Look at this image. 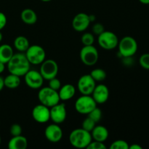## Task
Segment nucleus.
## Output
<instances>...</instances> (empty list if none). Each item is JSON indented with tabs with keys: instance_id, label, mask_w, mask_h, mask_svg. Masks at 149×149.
Wrapping results in <instances>:
<instances>
[{
	"instance_id": "1",
	"label": "nucleus",
	"mask_w": 149,
	"mask_h": 149,
	"mask_svg": "<svg viewBox=\"0 0 149 149\" xmlns=\"http://www.w3.org/2000/svg\"><path fill=\"white\" fill-rule=\"evenodd\" d=\"M10 74L23 77L30 70L31 63L23 52L14 54L7 63Z\"/></svg>"
},
{
	"instance_id": "2",
	"label": "nucleus",
	"mask_w": 149,
	"mask_h": 149,
	"mask_svg": "<svg viewBox=\"0 0 149 149\" xmlns=\"http://www.w3.org/2000/svg\"><path fill=\"white\" fill-rule=\"evenodd\" d=\"M93 141L91 132L83 128H78L71 131L69 135V142L72 146L77 148H87Z\"/></svg>"
},
{
	"instance_id": "3",
	"label": "nucleus",
	"mask_w": 149,
	"mask_h": 149,
	"mask_svg": "<svg viewBox=\"0 0 149 149\" xmlns=\"http://www.w3.org/2000/svg\"><path fill=\"white\" fill-rule=\"evenodd\" d=\"M119 52L122 57L125 58L133 56L138 50V43L135 39L130 36L122 38L118 43Z\"/></svg>"
},
{
	"instance_id": "4",
	"label": "nucleus",
	"mask_w": 149,
	"mask_h": 149,
	"mask_svg": "<svg viewBox=\"0 0 149 149\" xmlns=\"http://www.w3.org/2000/svg\"><path fill=\"white\" fill-rule=\"evenodd\" d=\"M38 99L42 104L51 108L52 106L60 103L59 95L58 91L52 90L49 87H41L38 93Z\"/></svg>"
},
{
	"instance_id": "5",
	"label": "nucleus",
	"mask_w": 149,
	"mask_h": 149,
	"mask_svg": "<svg viewBox=\"0 0 149 149\" xmlns=\"http://www.w3.org/2000/svg\"><path fill=\"white\" fill-rule=\"evenodd\" d=\"M97 103L92 95H81L75 102V109L81 114H88L91 111L97 107Z\"/></svg>"
},
{
	"instance_id": "6",
	"label": "nucleus",
	"mask_w": 149,
	"mask_h": 149,
	"mask_svg": "<svg viewBox=\"0 0 149 149\" xmlns=\"http://www.w3.org/2000/svg\"><path fill=\"white\" fill-rule=\"evenodd\" d=\"M26 58L31 64L39 65L46 58V52L42 47L37 45L29 46L27 50L25 52Z\"/></svg>"
},
{
	"instance_id": "7",
	"label": "nucleus",
	"mask_w": 149,
	"mask_h": 149,
	"mask_svg": "<svg viewBox=\"0 0 149 149\" xmlns=\"http://www.w3.org/2000/svg\"><path fill=\"white\" fill-rule=\"evenodd\" d=\"M79 55L81 62L88 66L95 65L99 58L98 51L93 45L83 47L80 50Z\"/></svg>"
},
{
	"instance_id": "8",
	"label": "nucleus",
	"mask_w": 149,
	"mask_h": 149,
	"mask_svg": "<svg viewBox=\"0 0 149 149\" xmlns=\"http://www.w3.org/2000/svg\"><path fill=\"white\" fill-rule=\"evenodd\" d=\"M98 44L103 49L106 50H111L118 46L119 39L113 32L104 31L102 33L98 35Z\"/></svg>"
},
{
	"instance_id": "9",
	"label": "nucleus",
	"mask_w": 149,
	"mask_h": 149,
	"mask_svg": "<svg viewBox=\"0 0 149 149\" xmlns=\"http://www.w3.org/2000/svg\"><path fill=\"white\" fill-rule=\"evenodd\" d=\"M58 69L59 68L56 61L52 59H48L45 60L41 63L39 72L43 77L44 79L49 81L51 79L57 77L58 74Z\"/></svg>"
},
{
	"instance_id": "10",
	"label": "nucleus",
	"mask_w": 149,
	"mask_h": 149,
	"mask_svg": "<svg viewBox=\"0 0 149 149\" xmlns=\"http://www.w3.org/2000/svg\"><path fill=\"white\" fill-rule=\"evenodd\" d=\"M96 86V81L93 79L90 74L83 75L79 79L77 88L81 95H91Z\"/></svg>"
},
{
	"instance_id": "11",
	"label": "nucleus",
	"mask_w": 149,
	"mask_h": 149,
	"mask_svg": "<svg viewBox=\"0 0 149 149\" xmlns=\"http://www.w3.org/2000/svg\"><path fill=\"white\" fill-rule=\"evenodd\" d=\"M23 77L25 83L30 88L37 90L40 89L43 85L45 79L39 71L36 70H29Z\"/></svg>"
},
{
	"instance_id": "12",
	"label": "nucleus",
	"mask_w": 149,
	"mask_h": 149,
	"mask_svg": "<svg viewBox=\"0 0 149 149\" xmlns=\"http://www.w3.org/2000/svg\"><path fill=\"white\" fill-rule=\"evenodd\" d=\"M31 114L33 119L38 123L45 124L50 120L49 108L42 103L33 108Z\"/></svg>"
},
{
	"instance_id": "13",
	"label": "nucleus",
	"mask_w": 149,
	"mask_h": 149,
	"mask_svg": "<svg viewBox=\"0 0 149 149\" xmlns=\"http://www.w3.org/2000/svg\"><path fill=\"white\" fill-rule=\"evenodd\" d=\"M50 111V119L53 123L59 124L65 122L67 116V111L65 105L64 103H58L49 108Z\"/></svg>"
},
{
	"instance_id": "14",
	"label": "nucleus",
	"mask_w": 149,
	"mask_h": 149,
	"mask_svg": "<svg viewBox=\"0 0 149 149\" xmlns=\"http://www.w3.org/2000/svg\"><path fill=\"white\" fill-rule=\"evenodd\" d=\"M90 19L89 15L84 13H78L74 16L72 20V27L78 32L84 31L90 26Z\"/></svg>"
},
{
	"instance_id": "15",
	"label": "nucleus",
	"mask_w": 149,
	"mask_h": 149,
	"mask_svg": "<svg viewBox=\"0 0 149 149\" xmlns=\"http://www.w3.org/2000/svg\"><path fill=\"white\" fill-rule=\"evenodd\" d=\"M45 138L52 143H58L62 139L63 130L58 124H51L48 125L45 130Z\"/></svg>"
},
{
	"instance_id": "16",
	"label": "nucleus",
	"mask_w": 149,
	"mask_h": 149,
	"mask_svg": "<svg viewBox=\"0 0 149 149\" xmlns=\"http://www.w3.org/2000/svg\"><path fill=\"white\" fill-rule=\"evenodd\" d=\"M91 95L97 104H103L109 100V90L105 84H98L95 86Z\"/></svg>"
},
{
	"instance_id": "17",
	"label": "nucleus",
	"mask_w": 149,
	"mask_h": 149,
	"mask_svg": "<svg viewBox=\"0 0 149 149\" xmlns=\"http://www.w3.org/2000/svg\"><path fill=\"white\" fill-rule=\"evenodd\" d=\"M91 135L93 141L104 143L109 138V132L106 127L103 125H95L91 132Z\"/></svg>"
},
{
	"instance_id": "18",
	"label": "nucleus",
	"mask_w": 149,
	"mask_h": 149,
	"mask_svg": "<svg viewBox=\"0 0 149 149\" xmlns=\"http://www.w3.org/2000/svg\"><path fill=\"white\" fill-rule=\"evenodd\" d=\"M76 94V88L73 84H65L63 86H61L60 90H58L60 100L63 101L71 100L74 97Z\"/></svg>"
},
{
	"instance_id": "19",
	"label": "nucleus",
	"mask_w": 149,
	"mask_h": 149,
	"mask_svg": "<svg viewBox=\"0 0 149 149\" xmlns=\"http://www.w3.org/2000/svg\"><path fill=\"white\" fill-rule=\"evenodd\" d=\"M7 146L9 149H26L28 146V141L22 135L13 136L9 141Z\"/></svg>"
},
{
	"instance_id": "20",
	"label": "nucleus",
	"mask_w": 149,
	"mask_h": 149,
	"mask_svg": "<svg viewBox=\"0 0 149 149\" xmlns=\"http://www.w3.org/2000/svg\"><path fill=\"white\" fill-rule=\"evenodd\" d=\"M20 18L22 21L28 25H33L37 21L36 13L32 9H24L20 13Z\"/></svg>"
},
{
	"instance_id": "21",
	"label": "nucleus",
	"mask_w": 149,
	"mask_h": 149,
	"mask_svg": "<svg viewBox=\"0 0 149 149\" xmlns=\"http://www.w3.org/2000/svg\"><path fill=\"white\" fill-rule=\"evenodd\" d=\"M14 55L13 49L7 44L0 45V62L7 64Z\"/></svg>"
},
{
	"instance_id": "22",
	"label": "nucleus",
	"mask_w": 149,
	"mask_h": 149,
	"mask_svg": "<svg viewBox=\"0 0 149 149\" xmlns=\"http://www.w3.org/2000/svg\"><path fill=\"white\" fill-rule=\"evenodd\" d=\"M13 45L15 48L20 52H25L30 46L29 39L23 36H17L15 39Z\"/></svg>"
},
{
	"instance_id": "23",
	"label": "nucleus",
	"mask_w": 149,
	"mask_h": 149,
	"mask_svg": "<svg viewBox=\"0 0 149 149\" xmlns=\"http://www.w3.org/2000/svg\"><path fill=\"white\" fill-rule=\"evenodd\" d=\"M20 77L13 74H10L4 79V87L9 89H15L20 86Z\"/></svg>"
},
{
	"instance_id": "24",
	"label": "nucleus",
	"mask_w": 149,
	"mask_h": 149,
	"mask_svg": "<svg viewBox=\"0 0 149 149\" xmlns=\"http://www.w3.org/2000/svg\"><path fill=\"white\" fill-rule=\"evenodd\" d=\"M90 74L96 82L103 81L106 78V71L102 68H95L90 72Z\"/></svg>"
},
{
	"instance_id": "25",
	"label": "nucleus",
	"mask_w": 149,
	"mask_h": 149,
	"mask_svg": "<svg viewBox=\"0 0 149 149\" xmlns=\"http://www.w3.org/2000/svg\"><path fill=\"white\" fill-rule=\"evenodd\" d=\"M102 111L100 110L99 108L95 107L93 111L90 112V113L87 114V116L90 118V119H93L96 124L98 122H100V120L102 118Z\"/></svg>"
},
{
	"instance_id": "26",
	"label": "nucleus",
	"mask_w": 149,
	"mask_h": 149,
	"mask_svg": "<svg viewBox=\"0 0 149 149\" xmlns=\"http://www.w3.org/2000/svg\"><path fill=\"white\" fill-rule=\"evenodd\" d=\"M81 43L84 46H89V45H93L95 42L94 35L91 33H84L81 36Z\"/></svg>"
},
{
	"instance_id": "27",
	"label": "nucleus",
	"mask_w": 149,
	"mask_h": 149,
	"mask_svg": "<svg viewBox=\"0 0 149 149\" xmlns=\"http://www.w3.org/2000/svg\"><path fill=\"white\" fill-rule=\"evenodd\" d=\"M129 143L124 140H117L113 141L110 146L111 149H129Z\"/></svg>"
},
{
	"instance_id": "28",
	"label": "nucleus",
	"mask_w": 149,
	"mask_h": 149,
	"mask_svg": "<svg viewBox=\"0 0 149 149\" xmlns=\"http://www.w3.org/2000/svg\"><path fill=\"white\" fill-rule=\"evenodd\" d=\"M96 123L92 119H90L89 116H87V118L84 119L82 122V127L85 130L88 131V132H91L93 131V130L94 129V127H95Z\"/></svg>"
},
{
	"instance_id": "29",
	"label": "nucleus",
	"mask_w": 149,
	"mask_h": 149,
	"mask_svg": "<svg viewBox=\"0 0 149 149\" xmlns=\"http://www.w3.org/2000/svg\"><path fill=\"white\" fill-rule=\"evenodd\" d=\"M139 63L143 68L149 70V53L143 54L139 58Z\"/></svg>"
},
{
	"instance_id": "30",
	"label": "nucleus",
	"mask_w": 149,
	"mask_h": 149,
	"mask_svg": "<svg viewBox=\"0 0 149 149\" xmlns=\"http://www.w3.org/2000/svg\"><path fill=\"white\" fill-rule=\"evenodd\" d=\"M87 148L88 149H106V145L104 143L100 142L97 141H92L87 146Z\"/></svg>"
},
{
	"instance_id": "31",
	"label": "nucleus",
	"mask_w": 149,
	"mask_h": 149,
	"mask_svg": "<svg viewBox=\"0 0 149 149\" xmlns=\"http://www.w3.org/2000/svg\"><path fill=\"white\" fill-rule=\"evenodd\" d=\"M61 86L62 85H61V81L57 77H55V78H52L50 80H49V86L48 87L52 88V90L58 91L61 87Z\"/></svg>"
},
{
	"instance_id": "32",
	"label": "nucleus",
	"mask_w": 149,
	"mask_h": 149,
	"mask_svg": "<svg viewBox=\"0 0 149 149\" xmlns=\"http://www.w3.org/2000/svg\"><path fill=\"white\" fill-rule=\"evenodd\" d=\"M22 127L18 124H13L10 129V132L12 136H17L22 134Z\"/></svg>"
},
{
	"instance_id": "33",
	"label": "nucleus",
	"mask_w": 149,
	"mask_h": 149,
	"mask_svg": "<svg viewBox=\"0 0 149 149\" xmlns=\"http://www.w3.org/2000/svg\"><path fill=\"white\" fill-rule=\"evenodd\" d=\"M105 31L104 26L103 24L100 23H97L93 26V32L94 33V34L95 35H100V33H103Z\"/></svg>"
},
{
	"instance_id": "34",
	"label": "nucleus",
	"mask_w": 149,
	"mask_h": 149,
	"mask_svg": "<svg viewBox=\"0 0 149 149\" xmlns=\"http://www.w3.org/2000/svg\"><path fill=\"white\" fill-rule=\"evenodd\" d=\"M7 19L5 14L0 12V31L2 30L7 25Z\"/></svg>"
},
{
	"instance_id": "35",
	"label": "nucleus",
	"mask_w": 149,
	"mask_h": 149,
	"mask_svg": "<svg viewBox=\"0 0 149 149\" xmlns=\"http://www.w3.org/2000/svg\"><path fill=\"white\" fill-rule=\"evenodd\" d=\"M129 149H142V147L139 146L138 144H132V145L130 146Z\"/></svg>"
},
{
	"instance_id": "36",
	"label": "nucleus",
	"mask_w": 149,
	"mask_h": 149,
	"mask_svg": "<svg viewBox=\"0 0 149 149\" xmlns=\"http://www.w3.org/2000/svg\"><path fill=\"white\" fill-rule=\"evenodd\" d=\"M4 87V78L1 77L0 76V92L3 90V88Z\"/></svg>"
},
{
	"instance_id": "37",
	"label": "nucleus",
	"mask_w": 149,
	"mask_h": 149,
	"mask_svg": "<svg viewBox=\"0 0 149 149\" xmlns=\"http://www.w3.org/2000/svg\"><path fill=\"white\" fill-rule=\"evenodd\" d=\"M5 65L6 64L0 62V74H2V73L4 71V70H5Z\"/></svg>"
},
{
	"instance_id": "38",
	"label": "nucleus",
	"mask_w": 149,
	"mask_h": 149,
	"mask_svg": "<svg viewBox=\"0 0 149 149\" xmlns=\"http://www.w3.org/2000/svg\"><path fill=\"white\" fill-rule=\"evenodd\" d=\"M139 1L143 4H149V0H139Z\"/></svg>"
},
{
	"instance_id": "39",
	"label": "nucleus",
	"mask_w": 149,
	"mask_h": 149,
	"mask_svg": "<svg viewBox=\"0 0 149 149\" xmlns=\"http://www.w3.org/2000/svg\"><path fill=\"white\" fill-rule=\"evenodd\" d=\"M89 16H90V19L91 22H93L95 20V15H90Z\"/></svg>"
},
{
	"instance_id": "40",
	"label": "nucleus",
	"mask_w": 149,
	"mask_h": 149,
	"mask_svg": "<svg viewBox=\"0 0 149 149\" xmlns=\"http://www.w3.org/2000/svg\"><path fill=\"white\" fill-rule=\"evenodd\" d=\"M2 39H3V35H2V33H1V31H0V42H1Z\"/></svg>"
},
{
	"instance_id": "41",
	"label": "nucleus",
	"mask_w": 149,
	"mask_h": 149,
	"mask_svg": "<svg viewBox=\"0 0 149 149\" xmlns=\"http://www.w3.org/2000/svg\"><path fill=\"white\" fill-rule=\"evenodd\" d=\"M41 1H44V2H48V1H52V0H41Z\"/></svg>"
},
{
	"instance_id": "42",
	"label": "nucleus",
	"mask_w": 149,
	"mask_h": 149,
	"mask_svg": "<svg viewBox=\"0 0 149 149\" xmlns=\"http://www.w3.org/2000/svg\"><path fill=\"white\" fill-rule=\"evenodd\" d=\"M1 136H0V145H1Z\"/></svg>"
}]
</instances>
